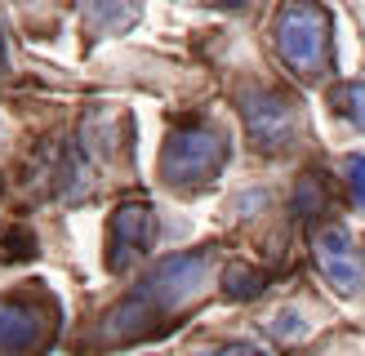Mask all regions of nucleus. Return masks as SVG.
<instances>
[{
    "label": "nucleus",
    "mask_w": 365,
    "mask_h": 356,
    "mask_svg": "<svg viewBox=\"0 0 365 356\" xmlns=\"http://www.w3.org/2000/svg\"><path fill=\"white\" fill-rule=\"evenodd\" d=\"M330 103H334V112L343 120H352L356 130H365V80H343L330 89Z\"/></svg>",
    "instance_id": "obj_9"
},
{
    "label": "nucleus",
    "mask_w": 365,
    "mask_h": 356,
    "mask_svg": "<svg viewBox=\"0 0 365 356\" xmlns=\"http://www.w3.org/2000/svg\"><path fill=\"white\" fill-rule=\"evenodd\" d=\"M53 334V303L45 294H0V356H31Z\"/></svg>",
    "instance_id": "obj_4"
},
{
    "label": "nucleus",
    "mask_w": 365,
    "mask_h": 356,
    "mask_svg": "<svg viewBox=\"0 0 365 356\" xmlns=\"http://www.w3.org/2000/svg\"><path fill=\"white\" fill-rule=\"evenodd\" d=\"M218 5H245V0H218Z\"/></svg>",
    "instance_id": "obj_14"
},
{
    "label": "nucleus",
    "mask_w": 365,
    "mask_h": 356,
    "mask_svg": "<svg viewBox=\"0 0 365 356\" xmlns=\"http://www.w3.org/2000/svg\"><path fill=\"white\" fill-rule=\"evenodd\" d=\"M200 356H263V352L250 347V343H227V347H210V352H200Z\"/></svg>",
    "instance_id": "obj_12"
},
{
    "label": "nucleus",
    "mask_w": 365,
    "mask_h": 356,
    "mask_svg": "<svg viewBox=\"0 0 365 356\" xmlns=\"http://www.w3.org/2000/svg\"><path fill=\"white\" fill-rule=\"evenodd\" d=\"M138 0H85V27L94 36H120L138 23Z\"/></svg>",
    "instance_id": "obj_8"
},
{
    "label": "nucleus",
    "mask_w": 365,
    "mask_h": 356,
    "mask_svg": "<svg viewBox=\"0 0 365 356\" xmlns=\"http://www.w3.org/2000/svg\"><path fill=\"white\" fill-rule=\"evenodd\" d=\"M0 71H5V31H0Z\"/></svg>",
    "instance_id": "obj_13"
},
{
    "label": "nucleus",
    "mask_w": 365,
    "mask_h": 356,
    "mask_svg": "<svg viewBox=\"0 0 365 356\" xmlns=\"http://www.w3.org/2000/svg\"><path fill=\"white\" fill-rule=\"evenodd\" d=\"M263 285H267V272H259V267H250V263H232L223 272V290L232 298H259Z\"/></svg>",
    "instance_id": "obj_10"
},
{
    "label": "nucleus",
    "mask_w": 365,
    "mask_h": 356,
    "mask_svg": "<svg viewBox=\"0 0 365 356\" xmlns=\"http://www.w3.org/2000/svg\"><path fill=\"white\" fill-rule=\"evenodd\" d=\"M241 116H245V134L259 152H285L294 142V130H299L294 103L277 89H245Z\"/></svg>",
    "instance_id": "obj_5"
},
{
    "label": "nucleus",
    "mask_w": 365,
    "mask_h": 356,
    "mask_svg": "<svg viewBox=\"0 0 365 356\" xmlns=\"http://www.w3.org/2000/svg\"><path fill=\"white\" fill-rule=\"evenodd\" d=\"M156 241V214L148 201H125L116 205L112 223H107V267L125 272L130 263H138Z\"/></svg>",
    "instance_id": "obj_6"
},
{
    "label": "nucleus",
    "mask_w": 365,
    "mask_h": 356,
    "mask_svg": "<svg viewBox=\"0 0 365 356\" xmlns=\"http://www.w3.org/2000/svg\"><path fill=\"white\" fill-rule=\"evenodd\" d=\"M277 53L285 58L289 71H299L303 80L325 76L330 67V14L321 5H307V0H294L277 14Z\"/></svg>",
    "instance_id": "obj_3"
},
{
    "label": "nucleus",
    "mask_w": 365,
    "mask_h": 356,
    "mask_svg": "<svg viewBox=\"0 0 365 356\" xmlns=\"http://www.w3.org/2000/svg\"><path fill=\"white\" fill-rule=\"evenodd\" d=\"M312 258H317V267H321V276L330 281L339 294L352 298V294L365 290V258H361L356 241H352L339 223L321 227L317 236H312Z\"/></svg>",
    "instance_id": "obj_7"
},
{
    "label": "nucleus",
    "mask_w": 365,
    "mask_h": 356,
    "mask_svg": "<svg viewBox=\"0 0 365 356\" xmlns=\"http://www.w3.org/2000/svg\"><path fill=\"white\" fill-rule=\"evenodd\" d=\"M348 192H352L356 205H365V156H352L348 160Z\"/></svg>",
    "instance_id": "obj_11"
},
{
    "label": "nucleus",
    "mask_w": 365,
    "mask_h": 356,
    "mask_svg": "<svg viewBox=\"0 0 365 356\" xmlns=\"http://www.w3.org/2000/svg\"><path fill=\"white\" fill-rule=\"evenodd\" d=\"M210 276V254H170L165 263H156L143 285L103 316V338L107 343H134L160 330V320L182 312L200 294V285Z\"/></svg>",
    "instance_id": "obj_1"
},
{
    "label": "nucleus",
    "mask_w": 365,
    "mask_h": 356,
    "mask_svg": "<svg viewBox=\"0 0 365 356\" xmlns=\"http://www.w3.org/2000/svg\"><path fill=\"white\" fill-rule=\"evenodd\" d=\"M223 160H227V138L218 125L178 120L165 138V152H160V178L178 192H192V187L214 183Z\"/></svg>",
    "instance_id": "obj_2"
}]
</instances>
